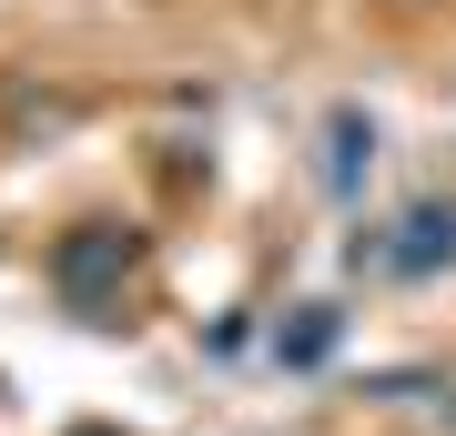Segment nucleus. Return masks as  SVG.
I'll list each match as a JSON object with an SVG mask.
<instances>
[{"mask_svg":"<svg viewBox=\"0 0 456 436\" xmlns=\"http://www.w3.org/2000/svg\"><path fill=\"white\" fill-rule=\"evenodd\" d=\"M406 234H416V243H406V254H395V264H406V275H426V264H456V213H416Z\"/></svg>","mask_w":456,"mask_h":436,"instance_id":"1","label":"nucleus"},{"mask_svg":"<svg viewBox=\"0 0 456 436\" xmlns=\"http://www.w3.org/2000/svg\"><path fill=\"white\" fill-rule=\"evenodd\" d=\"M112 254H122V234H92V243H71V254H61V275H71V284L92 294V284H102V264H112Z\"/></svg>","mask_w":456,"mask_h":436,"instance_id":"2","label":"nucleus"}]
</instances>
